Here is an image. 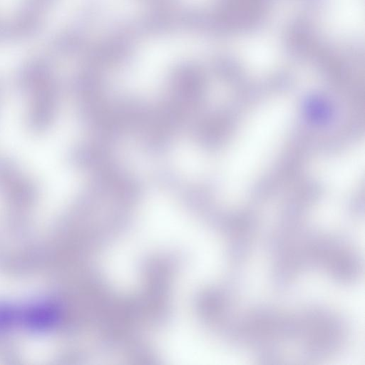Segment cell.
Instances as JSON below:
<instances>
[{
    "label": "cell",
    "instance_id": "cell-1",
    "mask_svg": "<svg viewBox=\"0 0 365 365\" xmlns=\"http://www.w3.org/2000/svg\"><path fill=\"white\" fill-rule=\"evenodd\" d=\"M24 92L32 97L29 127L34 131H42L52 122L56 108L57 90L51 73L36 80Z\"/></svg>",
    "mask_w": 365,
    "mask_h": 365
},
{
    "label": "cell",
    "instance_id": "cell-2",
    "mask_svg": "<svg viewBox=\"0 0 365 365\" xmlns=\"http://www.w3.org/2000/svg\"><path fill=\"white\" fill-rule=\"evenodd\" d=\"M0 190L19 202L31 200L36 193L34 185L5 158H0Z\"/></svg>",
    "mask_w": 365,
    "mask_h": 365
}]
</instances>
